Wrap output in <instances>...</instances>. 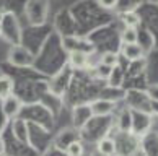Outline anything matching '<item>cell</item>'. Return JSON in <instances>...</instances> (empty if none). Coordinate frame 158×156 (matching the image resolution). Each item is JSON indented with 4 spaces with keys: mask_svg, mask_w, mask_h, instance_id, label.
Masks as SVG:
<instances>
[{
    "mask_svg": "<svg viewBox=\"0 0 158 156\" xmlns=\"http://www.w3.org/2000/svg\"><path fill=\"white\" fill-rule=\"evenodd\" d=\"M152 125V114L139 109L131 111V132L134 135H143Z\"/></svg>",
    "mask_w": 158,
    "mask_h": 156,
    "instance_id": "cell-1",
    "label": "cell"
},
{
    "mask_svg": "<svg viewBox=\"0 0 158 156\" xmlns=\"http://www.w3.org/2000/svg\"><path fill=\"white\" fill-rule=\"evenodd\" d=\"M8 60L13 63V65H18V67H28L31 65L34 57L31 55V52L28 50L26 47H23L20 44H15L13 47L10 49L8 52Z\"/></svg>",
    "mask_w": 158,
    "mask_h": 156,
    "instance_id": "cell-2",
    "label": "cell"
},
{
    "mask_svg": "<svg viewBox=\"0 0 158 156\" xmlns=\"http://www.w3.org/2000/svg\"><path fill=\"white\" fill-rule=\"evenodd\" d=\"M21 107H23V102L15 94H10L2 99V112L7 119H15L20 114Z\"/></svg>",
    "mask_w": 158,
    "mask_h": 156,
    "instance_id": "cell-3",
    "label": "cell"
},
{
    "mask_svg": "<svg viewBox=\"0 0 158 156\" xmlns=\"http://www.w3.org/2000/svg\"><path fill=\"white\" fill-rule=\"evenodd\" d=\"M72 117H73L75 129H83V127L91 120V117H95V115H93V112H91L90 104H81V106H77L73 109Z\"/></svg>",
    "mask_w": 158,
    "mask_h": 156,
    "instance_id": "cell-4",
    "label": "cell"
},
{
    "mask_svg": "<svg viewBox=\"0 0 158 156\" xmlns=\"http://www.w3.org/2000/svg\"><path fill=\"white\" fill-rule=\"evenodd\" d=\"M90 107L95 117H104L114 111V101L108 99V98H99V99L90 102Z\"/></svg>",
    "mask_w": 158,
    "mask_h": 156,
    "instance_id": "cell-5",
    "label": "cell"
},
{
    "mask_svg": "<svg viewBox=\"0 0 158 156\" xmlns=\"http://www.w3.org/2000/svg\"><path fill=\"white\" fill-rule=\"evenodd\" d=\"M11 132H13V137L20 143H28L30 132H28V124L23 119H18V117L11 119Z\"/></svg>",
    "mask_w": 158,
    "mask_h": 156,
    "instance_id": "cell-6",
    "label": "cell"
},
{
    "mask_svg": "<svg viewBox=\"0 0 158 156\" xmlns=\"http://www.w3.org/2000/svg\"><path fill=\"white\" fill-rule=\"evenodd\" d=\"M69 63L73 68H86L88 67V52L85 50H72L69 55Z\"/></svg>",
    "mask_w": 158,
    "mask_h": 156,
    "instance_id": "cell-7",
    "label": "cell"
},
{
    "mask_svg": "<svg viewBox=\"0 0 158 156\" xmlns=\"http://www.w3.org/2000/svg\"><path fill=\"white\" fill-rule=\"evenodd\" d=\"M122 55H124L127 60L135 62V60H139V59L143 57V49H142V46H140L139 42L124 44V47H122Z\"/></svg>",
    "mask_w": 158,
    "mask_h": 156,
    "instance_id": "cell-8",
    "label": "cell"
},
{
    "mask_svg": "<svg viewBox=\"0 0 158 156\" xmlns=\"http://www.w3.org/2000/svg\"><path fill=\"white\" fill-rule=\"evenodd\" d=\"M96 150H98V153H101V154H114L116 151H118V142L114 140V138H111V137H103L101 140H99L96 143Z\"/></svg>",
    "mask_w": 158,
    "mask_h": 156,
    "instance_id": "cell-9",
    "label": "cell"
},
{
    "mask_svg": "<svg viewBox=\"0 0 158 156\" xmlns=\"http://www.w3.org/2000/svg\"><path fill=\"white\" fill-rule=\"evenodd\" d=\"M121 41L124 44H132L139 41V33L135 26H126L121 33Z\"/></svg>",
    "mask_w": 158,
    "mask_h": 156,
    "instance_id": "cell-10",
    "label": "cell"
},
{
    "mask_svg": "<svg viewBox=\"0 0 158 156\" xmlns=\"http://www.w3.org/2000/svg\"><path fill=\"white\" fill-rule=\"evenodd\" d=\"M13 88H15L13 80L8 77H0V99L13 94Z\"/></svg>",
    "mask_w": 158,
    "mask_h": 156,
    "instance_id": "cell-11",
    "label": "cell"
},
{
    "mask_svg": "<svg viewBox=\"0 0 158 156\" xmlns=\"http://www.w3.org/2000/svg\"><path fill=\"white\" fill-rule=\"evenodd\" d=\"M99 62L114 68V67H118V63H119V55L116 54V52H103V54L99 55Z\"/></svg>",
    "mask_w": 158,
    "mask_h": 156,
    "instance_id": "cell-12",
    "label": "cell"
},
{
    "mask_svg": "<svg viewBox=\"0 0 158 156\" xmlns=\"http://www.w3.org/2000/svg\"><path fill=\"white\" fill-rule=\"evenodd\" d=\"M65 153L70 154V156H80L83 154V143L80 140H73L69 143V146L65 148Z\"/></svg>",
    "mask_w": 158,
    "mask_h": 156,
    "instance_id": "cell-13",
    "label": "cell"
},
{
    "mask_svg": "<svg viewBox=\"0 0 158 156\" xmlns=\"http://www.w3.org/2000/svg\"><path fill=\"white\" fill-rule=\"evenodd\" d=\"M122 23H124L126 26H135L140 23V18L137 13H134V11H126V13H122Z\"/></svg>",
    "mask_w": 158,
    "mask_h": 156,
    "instance_id": "cell-14",
    "label": "cell"
},
{
    "mask_svg": "<svg viewBox=\"0 0 158 156\" xmlns=\"http://www.w3.org/2000/svg\"><path fill=\"white\" fill-rule=\"evenodd\" d=\"M95 72H96V77H98V78H109L111 72H113V67L104 65V63L98 62L96 65H95Z\"/></svg>",
    "mask_w": 158,
    "mask_h": 156,
    "instance_id": "cell-15",
    "label": "cell"
},
{
    "mask_svg": "<svg viewBox=\"0 0 158 156\" xmlns=\"http://www.w3.org/2000/svg\"><path fill=\"white\" fill-rule=\"evenodd\" d=\"M98 3L106 10H113L119 5V0H98Z\"/></svg>",
    "mask_w": 158,
    "mask_h": 156,
    "instance_id": "cell-16",
    "label": "cell"
},
{
    "mask_svg": "<svg viewBox=\"0 0 158 156\" xmlns=\"http://www.w3.org/2000/svg\"><path fill=\"white\" fill-rule=\"evenodd\" d=\"M147 94L150 99H156L158 101V85H152L150 88L147 90Z\"/></svg>",
    "mask_w": 158,
    "mask_h": 156,
    "instance_id": "cell-17",
    "label": "cell"
},
{
    "mask_svg": "<svg viewBox=\"0 0 158 156\" xmlns=\"http://www.w3.org/2000/svg\"><path fill=\"white\" fill-rule=\"evenodd\" d=\"M150 114L153 117H158V101L156 99H150Z\"/></svg>",
    "mask_w": 158,
    "mask_h": 156,
    "instance_id": "cell-18",
    "label": "cell"
},
{
    "mask_svg": "<svg viewBox=\"0 0 158 156\" xmlns=\"http://www.w3.org/2000/svg\"><path fill=\"white\" fill-rule=\"evenodd\" d=\"M5 151V145H3V140H2V137H0V153H3Z\"/></svg>",
    "mask_w": 158,
    "mask_h": 156,
    "instance_id": "cell-19",
    "label": "cell"
},
{
    "mask_svg": "<svg viewBox=\"0 0 158 156\" xmlns=\"http://www.w3.org/2000/svg\"><path fill=\"white\" fill-rule=\"evenodd\" d=\"M0 30H2V18H0Z\"/></svg>",
    "mask_w": 158,
    "mask_h": 156,
    "instance_id": "cell-20",
    "label": "cell"
}]
</instances>
